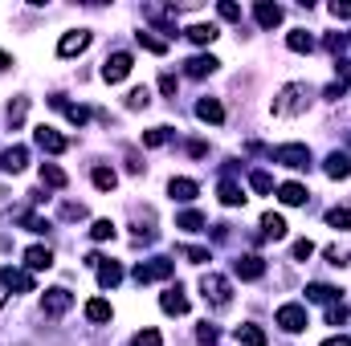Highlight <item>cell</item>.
<instances>
[{"label": "cell", "instance_id": "44", "mask_svg": "<svg viewBox=\"0 0 351 346\" xmlns=\"http://www.w3.org/2000/svg\"><path fill=\"white\" fill-rule=\"evenodd\" d=\"M180 253H184V257L192 261V265H204V261H208V249H196V245H184Z\"/></svg>", "mask_w": 351, "mask_h": 346}, {"label": "cell", "instance_id": "9", "mask_svg": "<svg viewBox=\"0 0 351 346\" xmlns=\"http://www.w3.org/2000/svg\"><path fill=\"white\" fill-rule=\"evenodd\" d=\"M33 143H37L41 151H49V155H62V151L70 147V139H66V135H58L53 127H37V131H33Z\"/></svg>", "mask_w": 351, "mask_h": 346}, {"label": "cell", "instance_id": "26", "mask_svg": "<svg viewBox=\"0 0 351 346\" xmlns=\"http://www.w3.org/2000/svg\"><path fill=\"white\" fill-rule=\"evenodd\" d=\"M262 232L269 237V241H282V237H286V220H282L278 212H265L262 216Z\"/></svg>", "mask_w": 351, "mask_h": 346}, {"label": "cell", "instance_id": "24", "mask_svg": "<svg viewBox=\"0 0 351 346\" xmlns=\"http://www.w3.org/2000/svg\"><path fill=\"white\" fill-rule=\"evenodd\" d=\"M119 281H123V269H119L114 261H102V265H98V285H102V289H114Z\"/></svg>", "mask_w": 351, "mask_h": 346}, {"label": "cell", "instance_id": "17", "mask_svg": "<svg viewBox=\"0 0 351 346\" xmlns=\"http://www.w3.org/2000/svg\"><path fill=\"white\" fill-rule=\"evenodd\" d=\"M49 106H58V110H66V118H70L74 127H86V118H90V110H86V106H74V102H66L62 94H53V98H49Z\"/></svg>", "mask_w": 351, "mask_h": 346}, {"label": "cell", "instance_id": "7", "mask_svg": "<svg viewBox=\"0 0 351 346\" xmlns=\"http://www.w3.org/2000/svg\"><path fill=\"white\" fill-rule=\"evenodd\" d=\"M70 306H74V293L70 289H45V297H41V314L45 318H62Z\"/></svg>", "mask_w": 351, "mask_h": 346}, {"label": "cell", "instance_id": "40", "mask_svg": "<svg viewBox=\"0 0 351 346\" xmlns=\"http://www.w3.org/2000/svg\"><path fill=\"white\" fill-rule=\"evenodd\" d=\"M250 187H254V191H274V175L269 172H250Z\"/></svg>", "mask_w": 351, "mask_h": 346}, {"label": "cell", "instance_id": "45", "mask_svg": "<svg viewBox=\"0 0 351 346\" xmlns=\"http://www.w3.org/2000/svg\"><path fill=\"white\" fill-rule=\"evenodd\" d=\"M217 12H221L225 21H241V8H237V4H229V0H221V4H217Z\"/></svg>", "mask_w": 351, "mask_h": 346}, {"label": "cell", "instance_id": "20", "mask_svg": "<svg viewBox=\"0 0 351 346\" xmlns=\"http://www.w3.org/2000/svg\"><path fill=\"white\" fill-rule=\"evenodd\" d=\"M25 163H29V151L25 147H8L4 155H0V172H25Z\"/></svg>", "mask_w": 351, "mask_h": 346}, {"label": "cell", "instance_id": "35", "mask_svg": "<svg viewBox=\"0 0 351 346\" xmlns=\"http://www.w3.org/2000/svg\"><path fill=\"white\" fill-rule=\"evenodd\" d=\"M164 143H172V131H168V127H152V131H143V147H164Z\"/></svg>", "mask_w": 351, "mask_h": 346}, {"label": "cell", "instance_id": "13", "mask_svg": "<svg viewBox=\"0 0 351 346\" xmlns=\"http://www.w3.org/2000/svg\"><path fill=\"white\" fill-rule=\"evenodd\" d=\"M217 66H221V62H217L213 53H200V57H188V62H184V74H188V78H208V74H217Z\"/></svg>", "mask_w": 351, "mask_h": 346}, {"label": "cell", "instance_id": "22", "mask_svg": "<svg viewBox=\"0 0 351 346\" xmlns=\"http://www.w3.org/2000/svg\"><path fill=\"white\" fill-rule=\"evenodd\" d=\"M278 200H282V204H290V208H298V204H306V200H311V191H306L302 183H282V187H278Z\"/></svg>", "mask_w": 351, "mask_h": 346}, {"label": "cell", "instance_id": "6", "mask_svg": "<svg viewBox=\"0 0 351 346\" xmlns=\"http://www.w3.org/2000/svg\"><path fill=\"white\" fill-rule=\"evenodd\" d=\"M90 41H94L90 29H74V33H66V37L58 41V57H78V53H86Z\"/></svg>", "mask_w": 351, "mask_h": 346}, {"label": "cell", "instance_id": "28", "mask_svg": "<svg viewBox=\"0 0 351 346\" xmlns=\"http://www.w3.org/2000/svg\"><path fill=\"white\" fill-rule=\"evenodd\" d=\"M110 314H114V310H110V302H102V297L86 302V318H90V322H98V326H102V322H110Z\"/></svg>", "mask_w": 351, "mask_h": 346}, {"label": "cell", "instance_id": "51", "mask_svg": "<svg viewBox=\"0 0 351 346\" xmlns=\"http://www.w3.org/2000/svg\"><path fill=\"white\" fill-rule=\"evenodd\" d=\"M323 346H351V338H348V334H335V338H327Z\"/></svg>", "mask_w": 351, "mask_h": 346}, {"label": "cell", "instance_id": "25", "mask_svg": "<svg viewBox=\"0 0 351 346\" xmlns=\"http://www.w3.org/2000/svg\"><path fill=\"white\" fill-rule=\"evenodd\" d=\"M237 343L241 346H265V330L254 326V322H245V326H237Z\"/></svg>", "mask_w": 351, "mask_h": 346}, {"label": "cell", "instance_id": "39", "mask_svg": "<svg viewBox=\"0 0 351 346\" xmlns=\"http://www.w3.org/2000/svg\"><path fill=\"white\" fill-rule=\"evenodd\" d=\"M147 102H152V90L147 86H135L131 94H127V106H131V110H143Z\"/></svg>", "mask_w": 351, "mask_h": 346}, {"label": "cell", "instance_id": "50", "mask_svg": "<svg viewBox=\"0 0 351 346\" xmlns=\"http://www.w3.org/2000/svg\"><path fill=\"white\" fill-rule=\"evenodd\" d=\"M331 16H339V21H351V4H339V0H335V4H331Z\"/></svg>", "mask_w": 351, "mask_h": 346}, {"label": "cell", "instance_id": "49", "mask_svg": "<svg viewBox=\"0 0 351 346\" xmlns=\"http://www.w3.org/2000/svg\"><path fill=\"white\" fill-rule=\"evenodd\" d=\"M176 86H180V82H176L172 74H164V78H160V90H164L168 98H176Z\"/></svg>", "mask_w": 351, "mask_h": 346}, {"label": "cell", "instance_id": "29", "mask_svg": "<svg viewBox=\"0 0 351 346\" xmlns=\"http://www.w3.org/2000/svg\"><path fill=\"white\" fill-rule=\"evenodd\" d=\"M135 41H139V49H147V53H160V57L168 53V41H160V37H152L147 29H139V33H135Z\"/></svg>", "mask_w": 351, "mask_h": 346}, {"label": "cell", "instance_id": "1", "mask_svg": "<svg viewBox=\"0 0 351 346\" xmlns=\"http://www.w3.org/2000/svg\"><path fill=\"white\" fill-rule=\"evenodd\" d=\"M311 102H315V86L311 82H286V86L274 94L269 114L274 118H294V114H306Z\"/></svg>", "mask_w": 351, "mask_h": 346}, {"label": "cell", "instance_id": "30", "mask_svg": "<svg viewBox=\"0 0 351 346\" xmlns=\"http://www.w3.org/2000/svg\"><path fill=\"white\" fill-rule=\"evenodd\" d=\"M286 45H290L294 53H311V49H315V37H311L306 29H294V33L286 37Z\"/></svg>", "mask_w": 351, "mask_h": 346}, {"label": "cell", "instance_id": "8", "mask_svg": "<svg viewBox=\"0 0 351 346\" xmlns=\"http://www.w3.org/2000/svg\"><path fill=\"white\" fill-rule=\"evenodd\" d=\"M164 277H172V261H164V257H156V261H139L135 265V281L139 285H147V281H164Z\"/></svg>", "mask_w": 351, "mask_h": 346}, {"label": "cell", "instance_id": "31", "mask_svg": "<svg viewBox=\"0 0 351 346\" xmlns=\"http://www.w3.org/2000/svg\"><path fill=\"white\" fill-rule=\"evenodd\" d=\"M176 228H184V232H200V228H204V216H200L196 208H188V212L176 216Z\"/></svg>", "mask_w": 351, "mask_h": 346}, {"label": "cell", "instance_id": "34", "mask_svg": "<svg viewBox=\"0 0 351 346\" xmlns=\"http://www.w3.org/2000/svg\"><path fill=\"white\" fill-rule=\"evenodd\" d=\"M188 41H196V45L217 41V25H192V29H188Z\"/></svg>", "mask_w": 351, "mask_h": 346}, {"label": "cell", "instance_id": "19", "mask_svg": "<svg viewBox=\"0 0 351 346\" xmlns=\"http://www.w3.org/2000/svg\"><path fill=\"white\" fill-rule=\"evenodd\" d=\"M254 21H258L262 29H274V25H282V8L269 4V0H262V4H254Z\"/></svg>", "mask_w": 351, "mask_h": 346}, {"label": "cell", "instance_id": "15", "mask_svg": "<svg viewBox=\"0 0 351 346\" xmlns=\"http://www.w3.org/2000/svg\"><path fill=\"white\" fill-rule=\"evenodd\" d=\"M196 118H200V122L221 127V122H225V106H221L217 98H200V102H196Z\"/></svg>", "mask_w": 351, "mask_h": 346}, {"label": "cell", "instance_id": "16", "mask_svg": "<svg viewBox=\"0 0 351 346\" xmlns=\"http://www.w3.org/2000/svg\"><path fill=\"white\" fill-rule=\"evenodd\" d=\"M323 172L331 175V179H348V175H351V155H348V151H331V155H327V163H323Z\"/></svg>", "mask_w": 351, "mask_h": 346}, {"label": "cell", "instance_id": "32", "mask_svg": "<svg viewBox=\"0 0 351 346\" xmlns=\"http://www.w3.org/2000/svg\"><path fill=\"white\" fill-rule=\"evenodd\" d=\"M306 297L311 302H339V289H331V285H323V281H315V285H306Z\"/></svg>", "mask_w": 351, "mask_h": 346}, {"label": "cell", "instance_id": "41", "mask_svg": "<svg viewBox=\"0 0 351 346\" xmlns=\"http://www.w3.org/2000/svg\"><path fill=\"white\" fill-rule=\"evenodd\" d=\"M131 346H164V334H160V330H139V334L131 338Z\"/></svg>", "mask_w": 351, "mask_h": 346}, {"label": "cell", "instance_id": "10", "mask_svg": "<svg viewBox=\"0 0 351 346\" xmlns=\"http://www.w3.org/2000/svg\"><path fill=\"white\" fill-rule=\"evenodd\" d=\"M0 285H4V289H12V293H33V273L4 265V269H0Z\"/></svg>", "mask_w": 351, "mask_h": 346}, {"label": "cell", "instance_id": "2", "mask_svg": "<svg viewBox=\"0 0 351 346\" xmlns=\"http://www.w3.org/2000/svg\"><path fill=\"white\" fill-rule=\"evenodd\" d=\"M200 293H204V302H208L213 310H225V306L233 302V285H229L221 273H204V277H200Z\"/></svg>", "mask_w": 351, "mask_h": 346}, {"label": "cell", "instance_id": "23", "mask_svg": "<svg viewBox=\"0 0 351 346\" xmlns=\"http://www.w3.org/2000/svg\"><path fill=\"white\" fill-rule=\"evenodd\" d=\"M221 204L225 208H237V204H245V191H241V183H233V179H221Z\"/></svg>", "mask_w": 351, "mask_h": 346}, {"label": "cell", "instance_id": "46", "mask_svg": "<svg viewBox=\"0 0 351 346\" xmlns=\"http://www.w3.org/2000/svg\"><path fill=\"white\" fill-rule=\"evenodd\" d=\"M311 253H315L311 241H298V245H294V261H311Z\"/></svg>", "mask_w": 351, "mask_h": 346}, {"label": "cell", "instance_id": "27", "mask_svg": "<svg viewBox=\"0 0 351 346\" xmlns=\"http://www.w3.org/2000/svg\"><path fill=\"white\" fill-rule=\"evenodd\" d=\"M41 183H45V187H66V183H70V175L62 172L58 163H41Z\"/></svg>", "mask_w": 351, "mask_h": 346}, {"label": "cell", "instance_id": "3", "mask_svg": "<svg viewBox=\"0 0 351 346\" xmlns=\"http://www.w3.org/2000/svg\"><path fill=\"white\" fill-rule=\"evenodd\" d=\"M269 159H274V163H282V168L306 172V168H311V147H306V143H282V147H274V151H269Z\"/></svg>", "mask_w": 351, "mask_h": 346}, {"label": "cell", "instance_id": "48", "mask_svg": "<svg viewBox=\"0 0 351 346\" xmlns=\"http://www.w3.org/2000/svg\"><path fill=\"white\" fill-rule=\"evenodd\" d=\"M196 338H200L204 346H208V343H217V326H208V322H204V326L196 330Z\"/></svg>", "mask_w": 351, "mask_h": 346}, {"label": "cell", "instance_id": "4", "mask_svg": "<svg viewBox=\"0 0 351 346\" xmlns=\"http://www.w3.org/2000/svg\"><path fill=\"white\" fill-rule=\"evenodd\" d=\"M274 322H278V326H282L286 334H302L311 318H306V306H302V302H286V306H278Z\"/></svg>", "mask_w": 351, "mask_h": 346}, {"label": "cell", "instance_id": "21", "mask_svg": "<svg viewBox=\"0 0 351 346\" xmlns=\"http://www.w3.org/2000/svg\"><path fill=\"white\" fill-rule=\"evenodd\" d=\"M196 191H200V187H196V179H184V175L168 183V196H172V200H180V204H188V200H196Z\"/></svg>", "mask_w": 351, "mask_h": 346}, {"label": "cell", "instance_id": "47", "mask_svg": "<svg viewBox=\"0 0 351 346\" xmlns=\"http://www.w3.org/2000/svg\"><path fill=\"white\" fill-rule=\"evenodd\" d=\"M62 216H66V220H82V216H86V208H82V204H66V208H62Z\"/></svg>", "mask_w": 351, "mask_h": 346}, {"label": "cell", "instance_id": "11", "mask_svg": "<svg viewBox=\"0 0 351 346\" xmlns=\"http://www.w3.org/2000/svg\"><path fill=\"white\" fill-rule=\"evenodd\" d=\"M25 269H29V273L53 269V249H49V245H33V249H25Z\"/></svg>", "mask_w": 351, "mask_h": 346}, {"label": "cell", "instance_id": "12", "mask_svg": "<svg viewBox=\"0 0 351 346\" xmlns=\"http://www.w3.org/2000/svg\"><path fill=\"white\" fill-rule=\"evenodd\" d=\"M233 273H237L241 281H262L265 277V261L262 257H237L233 261Z\"/></svg>", "mask_w": 351, "mask_h": 346}, {"label": "cell", "instance_id": "5", "mask_svg": "<svg viewBox=\"0 0 351 346\" xmlns=\"http://www.w3.org/2000/svg\"><path fill=\"white\" fill-rule=\"evenodd\" d=\"M131 66H135V62H131V53H127V49H114V53L102 62V82H110V86H114V82H123V78L131 74Z\"/></svg>", "mask_w": 351, "mask_h": 346}, {"label": "cell", "instance_id": "33", "mask_svg": "<svg viewBox=\"0 0 351 346\" xmlns=\"http://www.w3.org/2000/svg\"><path fill=\"white\" fill-rule=\"evenodd\" d=\"M90 179H94V187H98V191H114V183H119V175L110 172V168H94Z\"/></svg>", "mask_w": 351, "mask_h": 346}, {"label": "cell", "instance_id": "14", "mask_svg": "<svg viewBox=\"0 0 351 346\" xmlns=\"http://www.w3.org/2000/svg\"><path fill=\"white\" fill-rule=\"evenodd\" d=\"M160 306H164V314H172V318H184V314H188V297H184V289H180V285L164 289Z\"/></svg>", "mask_w": 351, "mask_h": 346}, {"label": "cell", "instance_id": "18", "mask_svg": "<svg viewBox=\"0 0 351 346\" xmlns=\"http://www.w3.org/2000/svg\"><path fill=\"white\" fill-rule=\"evenodd\" d=\"M348 90H351V62H339V78H335L331 86L323 90V94H327L331 102H339V98H343Z\"/></svg>", "mask_w": 351, "mask_h": 346}, {"label": "cell", "instance_id": "36", "mask_svg": "<svg viewBox=\"0 0 351 346\" xmlns=\"http://www.w3.org/2000/svg\"><path fill=\"white\" fill-rule=\"evenodd\" d=\"M327 224L339 228V232H348L351 228V208H331V212H327Z\"/></svg>", "mask_w": 351, "mask_h": 346}, {"label": "cell", "instance_id": "42", "mask_svg": "<svg viewBox=\"0 0 351 346\" xmlns=\"http://www.w3.org/2000/svg\"><path fill=\"white\" fill-rule=\"evenodd\" d=\"M90 237H94V241H110V237H114V224H110V220H94V224H90Z\"/></svg>", "mask_w": 351, "mask_h": 346}, {"label": "cell", "instance_id": "37", "mask_svg": "<svg viewBox=\"0 0 351 346\" xmlns=\"http://www.w3.org/2000/svg\"><path fill=\"white\" fill-rule=\"evenodd\" d=\"M16 220H21L29 232H49V220H41L37 212H16Z\"/></svg>", "mask_w": 351, "mask_h": 346}, {"label": "cell", "instance_id": "43", "mask_svg": "<svg viewBox=\"0 0 351 346\" xmlns=\"http://www.w3.org/2000/svg\"><path fill=\"white\" fill-rule=\"evenodd\" d=\"M327 322H331V326H343V322H348V306H343V302H331V306H327Z\"/></svg>", "mask_w": 351, "mask_h": 346}, {"label": "cell", "instance_id": "38", "mask_svg": "<svg viewBox=\"0 0 351 346\" xmlns=\"http://www.w3.org/2000/svg\"><path fill=\"white\" fill-rule=\"evenodd\" d=\"M25 110H29V98L8 102V127H21V122H25Z\"/></svg>", "mask_w": 351, "mask_h": 346}]
</instances>
